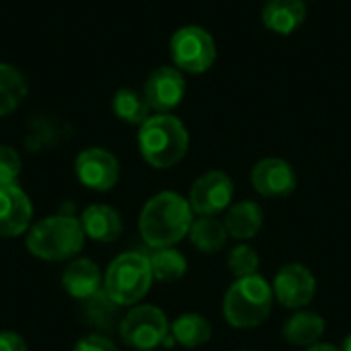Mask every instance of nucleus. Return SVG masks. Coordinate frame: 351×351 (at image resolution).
I'll return each mask as SVG.
<instances>
[{
  "instance_id": "39448f33",
  "label": "nucleus",
  "mask_w": 351,
  "mask_h": 351,
  "mask_svg": "<svg viewBox=\"0 0 351 351\" xmlns=\"http://www.w3.org/2000/svg\"><path fill=\"white\" fill-rule=\"evenodd\" d=\"M154 282L150 259L144 253L128 251L117 255L103 274V290L117 306H136L150 292Z\"/></svg>"
},
{
  "instance_id": "5701e85b",
  "label": "nucleus",
  "mask_w": 351,
  "mask_h": 351,
  "mask_svg": "<svg viewBox=\"0 0 351 351\" xmlns=\"http://www.w3.org/2000/svg\"><path fill=\"white\" fill-rule=\"evenodd\" d=\"M111 107H113V113L121 121L130 125H138V128L150 117V111H152L144 93H138L134 88H119L113 95Z\"/></svg>"
},
{
  "instance_id": "f3484780",
  "label": "nucleus",
  "mask_w": 351,
  "mask_h": 351,
  "mask_svg": "<svg viewBox=\"0 0 351 351\" xmlns=\"http://www.w3.org/2000/svg\"><path fill=\"white\" fill-rule=\"evenodd\" d=\"M224 226L230 239L247 243L253 237H257V232L263 226V210L259 204L251 202V199H243V202H232V206L226 210L224 216Z\"/></svg>"
},
{
  "instance_id": "bb28decb",
  "label": "nucleus",
  "mask_w": 351,
  "mask_h": 351,
  "mask_svg": "<svg viewBox=\"0 0 351 351\" xmlns=\"http://www.w3.org/2000/svg\"><path fill=\"white\" fill-rule=\"evenodd\" d=\"M72 351H119L117 346L113 343V339H109L107 335L101 333H90L82 339H78L74 343Z\"/></svg>"
},
{
  "instance_id": "a211bd4d",
  "label": "nucleus",
  "mask_w": 351,
  "mask_h": 351,
  "mask_svg": "<svg viewBox=\"0 0 351 351\" xmlns=\"http://www.w3.org/2000/svg\"><path fill=\"white\" fill-rule=\"evenodd\" d=\"M325 319L313 311H296L282 327V337L296 348H313L325 335Z\"/></svg>"
},
{
  "instance_id": "20e7f679",
  "label": "nucleus",
  "mask_w": 351,
  "mask_h": 351,
  "mask_svg": "<svg viewBox=\"0 0 351 351\" xmlns=\"http://www.w3.org/2000/svg\"><path fill=\"white\" fill-rule=\"evenodd\" d=\"M274 302L271 284L263 276L255 274L230 284L224 294L222 315L234 329H255L269 319Z\"/></svg>"
},
{
  "instance_id": "2eb2a0df",
  "label": "nucleus",
  "mask_w": 351,
  "mask_h": 351,
  "mask_svg": "<svg viewBox=\"0 0 351 351\" xmlns=\"http://www.w3.org/2000/svg\"><path fill=\"white\" fill-rule=\"evenodd\" d=\"M80 224L86 239L95 243H113L123 232L121 214L107 204H93L84 208L80 214Z\"/></svg>"
},
{
  "instance_id": "7ed1b4c3",
  "label": "nucleus",
  "mask_w": 351,
  "mask_h": 351,
  "mask_svg": "<svg viewBox=\"0 0 351 351\" xmlns=\"http://www.w3.org/2000/svg\"><path fill=\"white\" fill-rule=\"evenodd\" d=\"M138 148L152 169L179 165L189 150V132L173 113H154L138 130Z\"/></svg>"
},
{
  "instance_id": "6e6552de",
  "label": "nucleus",
  "mask_w": 351,
  "mask_h": 351,
  "mask_svg": "<svg viewBox=\"0 0 351 351\" xmlns=\"http://www.w3.org/2000/svg\"><path fill=\"white\" fill-rule=\"evenodd\" d=\"M74 175L90 191H111L121 175V167L117 156L101 146L84 148L74 158Z\"/></svg>"
},
{
  "instance_id": "dca6fc26",
  "label": "nucleus",
  "mask_w": 351,
  "mask_h": 351,
  "mask_svg": "<svg viewBox=\"0 0 351 351\" xmlns=\"http://www.w3.org/2000/svg\"><path fill=\"white\" fill-rule=\"evenodd\" d=\"M261 21L267 31L278 35H292L306 21L304 0H267L261 10Z\"/></svg>"
},
{
  "instance_id": "ddd939ff",
  "label": "nucleus",
  "mask_w": 351,
  "mask_h": 351,
  "mask_svg": "<svg viewBox=\"0 0 351 351\" xmlns=\"http://www.w3.org/2000/svg\"><path fill=\"white\" fill-rule=\"evenodd\" d=\"M33 220V202L23 187H0V239H14L27 234Z\"/></svg>"
},
{
  "instance_id": "423d86ee",
  "label": "nucleus",
  "mask_w": 351,
  "mask_h": 351,
  "mask_svg": "<svg viewBox=\"0 0 351 351\" xmlns=\"http://www.w3.org/2000/svg\"><path fill=\"white\" fill-rule=\"evenodd\" d=\"M117 331L128 348L150 351L167 346L171 337V323L158 306L136 304L121 317Z\"/></svg>"
},
{
  "instance_id": "f03ea898",
  "label": "nucleus",
  "mask_w": 351,
  "mask_h": 351,
  "mask_svg": "<svg viewBox=\"0 0 351 351\" xmlns=\"http://www.w3.org/2000/svg\"><path fill=\"white\" fill-rule=\"evenodd\" d=\"M84 241L86 234L82 230L80 218L66 212L37 220L25 234L27 251L33 257L51 263L76 259L84 249Z\"/></svg>"
},
{
  "instance_id": "4be33fe9",
  "label": "nucleus",
  "mask_w": 351,
  "mask_h": 351,
  "mask_svg": "<svg viewBox=\"0 0 351 351\" xmlns=\"http://www.w3.org/2000/svg\"><path fill=\"white\" fill-rule=\"evenodd\" d=\"M148 259H150L152 276L160 284L179 282L187 274V267H189L185 255L181 251H177L175 247L152 249V255H148Z\"/></svg>"
},
{
  "instance_id": "393cba45",
  "label": "nucleus",
  "mask_w": 351,
  "mask_h": 351,
  "mask_svg": "<svg viewBox=\"0 0 351 351\" xmlns=\"http://www.w3.org/2000/svg\"><path fill=\"white\" fill-rule=\"evenodd\" d=\"M226 265H228V271L234 276V280H239V278L255 276L259 271L261 259H259V253L251 245L241 243L234 249H230Z\"/></svg>"
},
{
  "instance_id": "c756f323",
  "label": "nucleus",
  "mask_w": 351,
  "mask_h": 351,
  "mask_svg": "<svg viewBox=\"0 0 351 351\" xmlns=\"http://www.w3.org/2000/svg\"><path fill=\"white\" fill-rule=\"evenodd\" d=\"M341 351H351V333L343 339V346H341Z\"/></svg>"
},
{
  "instance_id": "2f4dec72",
  "label": "nucleus",
  "mask_w": 351,
  "mask_h": 351,
  "mask_svg": "<svg viewBox=\"0 0 351 351\" xmlns=\"http://www.w3.org/2000/svg\"><path fill=\"white\" fill-rule=\"evenodd\" d=\"M243 351H247V350H243Z\"/></svg>"
},
{
  "instance_id": "9b49d317",
  "label": "nucleus",
  "mask_w": 351,
  "mask_h": 351,
  "mask_svg": "<svg viewBox=\"0 0 351 351\" xmlns=\"http://www.w3.org/2000/svg\"><path fill=\"white\" fill-rule=\"evenodd\" d=\"M185 90L187 82L179 68L158 66L148 74L142 93L154 113H171L181 105Z\"/></svg>"
},
{
  "instance_id": "b1692460",
  "label": "nucleus",
  "mask_w": 351,
  "mask_h": 351,
  "mask_svg": "<svg viewBox=\"0 0 351 351\" xmlns=\"http://www.w3.org/2000/svg\"><path fill=\"white\" fill-rule=\"evenodd\" d=\"M119 308L105 290H99L95 296L82 302V315L88 325L97 327L99 331H111L115 325L119 327Z\"/></svg>"
},
{
  "instance_id": "a878e982",
  "label": "nucleus",
  "mask_w": 351,
  "mask_h": 351,
  "mask_svg": "<svg viewBox=\"0 0 351 351\" xmlns=\"http://www.w3.org/2000/svg\"><path fill=\"white\" fill-rule=\"evenodd\" d=\"M21 171H23L21 154L8 144H0V187L14 185L16 179L21 177Z\"/></svg>"
},
{
  "instance_id": "aec40b11",
  "label": "nucleus",
  "mask_w": 351,
  "mask_h": 351,
  "mask_svg": "<svg viewBox=\"0 0 351 351\" xmlns=\"http://www.w3.org/2000/svg\"><path fill=\"white\" fill-rule=\"evenodd\" d=\"M171 337L177 346L195 350L212 339V325L199 313H183L171 323Z\"/></svg>"
},
{
  "instance_id": "c85d7f7f",
  "label": "nucleus",
  "mask_w": 351,
  "mask_h": 351,
  "mask_svg": "<svg viewBox=\"0 0 351 351\" xmlns=\"http://www.w3.org/2000/svg\"><path fill=\"white\" fill-rule=\"evenodd\" d=\"M304 351H341L339 348H335V346H331V343H317V346H313V348H306Z\"/></svg>"
},
{
  "instance_id": "cd10ccee",
  "label": "nucleus",
  "mask_w": 351,
  "mask_h": 351,
  "mask_svg": "<svg viewBox=\"0 0 351 351\" xmlns=\"http://www.w3.org/2000/svg\"><path fill=\"white\" fill-rule=\"evenodd\" d=\"M0 351H29L27 341L16 331H0Z\"/></svg>"
},
{
  "instance_id": "6ab92c4d",
  "label": "nucleus",
  "mask_w": 351,
  "mask_h": 351,
  "mask_svg": "<svg viewBox=\"0 0 351 351\" xmlns=\"http://www.w3.org/2000/svg\"><path fill=\"white\" fill-rule=\"evenodd\" d=\"M187 237H189L191 245L204 255L220 253L230 239L226 232L224 220H218V216H197V220H193Z\"/></svg>"
},
{
  "instance_id": "0eeeda50",
  "label": "nucleus",
  "mask_w": 351,
  "mask_h": 351,
  "mask_svg": "<svg viewBox=\"0 0 351 351\" xmlns=\"http://www.w3.org/2000/svg\"><path fill=\"white\" fill-rule=\"evenodd\" d=\"M175 68L187 74H204L216 62V41L204 27L185 25L177 29L169 43Z\"/></svg>"
},
{
  "instance_id": "f8f14e48",
  "label": "nucleus",
  "mask_w": 351,
  "mask_h": 351,
  "mask_svg": "<svg viewBox=\"0 0 351 351\" xmlns=\"http://www.w3.org/2000/svg\"><path fill=\"white\" fill-rule=\"evenodd\" d=\"M251 185L253 189L267 199H282L294 193L298 179L294 167L278 156H267L255 162L251 169Z\"/></svg>"
},
{
  "instance_id": "412c9836",
  "label": "nucleus",
  "mask_w": 351,
  "mask_h": 351,
  "mask_svg": "<svg viewBox=\"0 0 351 351\" xmlns=\"http://www.w3.org/2000/svg\"><path fill=\"white\" fill-rule=\"evenodd\" d=\"M29 93L27 78L12 64L0 62V117L10 115L19 109Z\"/></svg>"
},
{
  "instance_id": "7c9ffc66",
  "label": "nucleus",
  "mask_w": 351,
  "mask_h": 351,
  "mask_svg": "<svg viewBox=\"0 0 351 351\" xmlns=\"http://www.w3.org/2000/svg\"><path fill=\"white\" fill-rule=\"evenodd\" d=\"M150 351H154V350H150Z\"/></svg>"
},
{
  "instance_id": "1a4fd4ad",
  "label": "nucleus",
  "mask_w": 351,
  "mask_h": 351,
  "mask_svg": "<svg viewBox=\"0 0 351 351\" xmlns=\"http://www.w3.org/2000/svg\"><path fill=\"white\" fill-rule=\"evenodd\" d=\"M187 199L193 214L218 216L232 206L234 183L224 171H208L193 181Z\"/></svg>"
},
{
  "instance_id": "f257e3e1",
  "label": "nucleus",
  "mask_w": 351,
  "mask_h": 351,
  "mask_svg": "<svg viewBox=\"0 0 351 351\" xmlns=\"http://www.w3.org/2000/svg\"><path fill=\"white\" fill-rule=\"evenodd\" d=\"M193 216L187 197L177 191H160L144 204L138 218V230L150 249L175 247L189 234L195 220Z\"/></svg>"
},
{
  "instance_id": "9d476101",
  "label": "nucleus",
  "mask_w": 351,
  "mask_h": 351,
  "mask_svg": "<svg viewBox=\"0 0 351 351\" xmlns=\"http://www.w3.org/2000/svg\"><path fill=\"white\" fill-rule=\"evenodd\" d=\"M274 298L290 311L306 308L317 294V278L302 263H288L278 269L274 282Z\"/></svg>"
},
{
  "instance_id": "4468645a",
  "label": "nucleus",
  "mask_w": 351,
  "mask_h": 351,
  "mask_svg": "<svg viewBox=\"0 0 351 351\" xmlns=\"http://www.w3.org/2000/svg\"><path fill=\"white\" fill-rule=\"evenodd\" d=\"M62 288L74 300H88L99 290H103L101 267L88 257H76L68 263L62 274Z\"/></svg>"
}]
</instances>
